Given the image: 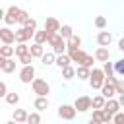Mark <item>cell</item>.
I'll return each instance as SVG.
<instances>
[{
  "instance_id": "obj_1",
  "label": "cell",
  "mask_w": 124,
  "mask_h": 124,
  "mask_svg": "<svg viewBox=\"0 0 124 124\" xmlns=\"http://www.w3.org/2000/svg\"><path fill=\"white\" fill-rule=\"evenodd\" d=\"M105 81H107V78H105V74H103V68H93V70H91V78H89L91 89H103Z\"/></svg>"
},
{
  "instance_id": "obj_2",
  "label": "cell",
  "mask_w": 124,
  "mask_h": 124,
  "mask_svg": "<svg viewBox=\"0 0 124 124\" xmlns=\"http://www.w3.org/2000/svg\"><path fill=\"white\" fill-rule=\"evenodd\" d=\"M31 87H33V93H37V97H46L50 93V85L45 79H41V78H35V81L31 83Z\"/></svg>"
},
{
  "instance_id": "obj_3",
  "label": "cell",
  "mask_w": 124,
  "mask_h": 124,
  "mask_svg": "<svg viewBox=\"0 0 124 124\" xmlns=\"http://www.w3.org/2000/svg\"><path fill=\"white\" fill-rule=\"evenodd\" d=\"M74 107H76V110H78V112H85V110L93 108V99H91V97H87V95H81V97H78V99H76Z\"/></svg>"
},
{
  "instance_id": "obj_4",
  "label": "cell",
  "mask_w": 124,
  "mask_h": 124,
  "mask_svg": "<svg viewBox=\"0 0 124 124\" xmlns=\"http://www.w3.org/2000/svg\"><path fill=\"white\" fill-rule=\"evenodd\" d=\"M76 107L74 105H60L58 107V116L62 118V120H74L76 118Z\"/></svg>"
},
{
  "instance_id": "obj_5",
  "label": "cell",
  "mask_w": 124,
  "mask_h": 124,
  "mask_svg": "<svg viewBox=\"0 0 124 124\" xmlns=\"http://www.w3.org/2000/svg\"><path fill=\"white\" fill-rule=\"evenodd\" d=\"M19 79L21 83H33L35 81V68L33 66H23L19 72Z\"/></svg>"
},
{
  "instance_id": "obj_6",
  "label": "cell",
  "mask_w": 124,
  "mask_h": 124,
  "mask_svg": "<svg viewBox=\"0 0 124 124\" xmlns=\"http://www.w3.org/2000/svg\"><path fill=\"white\" fill-rule=\"evenodd\" d=\"M0 41L4 45H10L12 46V43H16V31H12L10 27H2L0 29Z\"/></svg>"
},
{
  "instance_id": "obj_7",
  "label": "cell",
  "mask_w": 124,
  "mask_h": 124,
  "mask_svg": "<svg viewBox=\"0 0 124 124\" xmlns=\"http://www.w3.org/2000/svg\"><path fill=\"white\" fill-rule=\"evenodd\" d=\"M60 29H62V25H60V21L56 19V17H46V21H45V31L46 33H60Z\"/></svg>"
},
{
  "instance_id": "obj_8",
  "label": "cell",
  "mask_w": 124,
  "mask_h": 124,
  "mask_svg": "<svg viewBox=\"0 0 124 124\" xmlns=\"http://www.w3.org/2000/svg\"><path fill=\"white\" fill-rule=\"evenodd\" d=\"M0 68H2L4 74H12L16 70V60L14 58H2L0 56Z\"/></svg>"
},
{
  "instance_id": "obj_9",
  "label": "cell",
  "mask_w": 124,
  "mask_h": 124,
  "mask_svg": "<svg viewBox=\"0 0 124 124\" xmlns=\"http://www.w3.org/2000/svg\"><path fill=\"white\" fill-rule=\"evenodd\" d=\"M4 21H6L8 25L17 23V6H10V8L6 10V17H4Z\"/></svg>"
},
{
  "instance_id": "obj_10",
  "label": "cell",
  "mask_w": 124,
  "mask_h": 124,
  "mask_svg": "<svg viewBox=\"0 0 124 124\" xmlns=\"http://www.w3.org/2000/svg\"><path fill=\"white\" fill-rule=\"evenodd\" d=\"M97 43H99V46L107 48V46L112 43V35H110L108 31H101V33L97 35Z\"/></svg>"
},
{
  "instance_id": "obj_11",
  "label": "cell",
  "mask_w": 124,
  "mask_h": 124,
  "mask_svg": "<svg viewBox=\"0 0 124 124\" xmlns=\"http://www.w3.org/2000/svg\"><path fill=\"white\" fill-rule=\"evenodd\" d=\"M101 95H103L107 101H110V99H114V95H116V87H114L112 83H107V81H105V85H103V89H101Z\"/></svg>"
},
{
  "instance_id": "obj_12",
  "label": "cell",
  "mask_w": 124,
  "mask_h": 124,
  "mask_svg": "<svg viewBox=\"0 0 124 124\" xmlns=\"http://www.w3.org/2000/svg\"><path fill=\"white\" fill-rule=\"evenodd\" d=\"M27 118H29V112L25 108H16L14 110V122L17 124H27Z\"/></svg>"
},
{
  "instance_id": "obj_13",
  "label": "cell",
  "mask_w": 124,
  "mask_h": 124,
  "mask_svg": "<svg viewBox=\"0 0 124 124\" xmlns=\"http://www.w3.org/2000/svg\"><path fill=\"white\" fill-rule=\"evenodd\" d=\"M48 45H50L52 50H54V48H58V46H66V41H64L58 33H54V35L50 33V37H48Z\"/></svg>"
},
{
  "instance_id": "obj_14",
  "label": "cell",
  "mask_w": 124,
  "mask_h": 124,
  "mask_svg": "<svg viewBox=\"0 0 124 124\" xmlns=\"http://www.w3.org/2000/svg\"><path fill=\"white\" fill-rule=\"evenodd\" d=\"M66 46H68V52H70V50H79V46H81V37H79V35L70 37V39L66 41Z\"/></svg>"
},
{
  "instance_id": "obj_15",
  "label": "cell",
  "mask_w": 124,
  "mask_h": 124,
  "mask_svg": "<svg viewBox=\"0 0 124 124\" xmlns=\"http://www.w3.org/2000/svg\"><path fill=\"white\" fill-rule=\"evenodd\" d=\"M31 37H33V35H31L29 31H25L23 27L16 31V43H19V45H25V41H29Z\"/></svg>"
},
{
  "instance_id": "obj_16",
  "label": "cell",
  "mask_w": 124,
  "mask_h": 124,
  "mask_svg": "<svg viewBox=\"0 0 124 124\" xmlns=\"http://www.w3.org/2000/svg\"><path fill=\"white\" fill-rule=\"evenodd\" d=\"M103 110H108L110 114H118V112H120V103H118V99H110V101H107V105H105Z\"/></svg>"
},
{
  "instance_id": "obj_17",
  "label": "cell",
  "mask_w": 124,
  "mask_h": 124,
  "mask_svg": "<svg viewBox=\"0 0 124 124\" xmlns=\"http://www.w3.org/2000/svg\"><path fill=\"white\" fill-rule=\"evenodd\" d=\"M108 56H110V52H108V48H103V46H99L97 50H95V60H99V62H108Z\"/></svg>"
},
{
  "instance_id": "obj_18",
  "label": "cell",
  "mask_w": 124,
  "mask_h": 124,
  "mask_svg": "<svg viewBox=\"0 0 124 124\" xmlns=\"http://www.w3.org/2000/svg\"><path fill=\"white\" fill-rule=\"evenodd\" d=\"M29 52H31V56H33V58H43V56H45V48H43V45H37V43H33V45H31Z\"/></svg>"
},
{
  "instance_id": "obj_19",
  "label": "cell",
  "mask_w": 124,
  "mask_h": 124,
  "mask_svg": "<svg viewBox=\"0 0 124 124\" xmlns=\"http://www.w3.org/2000/svg\"><path fill=\"white\" fill-rule=\"evenodd\" d=\"M48 37H50V33H46V31L43 29V31H37L33 39H35L37 45H45V43H48Z\"/></svg>"
},
{
  "instance_id": "obj_20",
  "label": "cell",
  "mask_w": 124,
  "mask_h": 124,
  "mask_svg": "<svg viewBox=\"0 0 124 124\" xmlns=\"http://www.w3.org/2000/svg\"><path fill=\"white\" fill-rule=\"evenodd\" d=\"M105 105H107V99L103 95H95L93 97V110H103Z\"/></svg>"
},
{
  "instance_id": "obj_21",
  "label": "cell",
  "mask_w": 124,
  "mask_h": 124,
  "mask_svg": "<svg viewBox=\"0 0 124 124\" xmlns=\"http://www.w3.org/2000/svg\"><path fill=\"white\" fill-rule=\"evenodd\" d=\"M70 62H72V58H70L68 54H62V56H56V66H58L60 70H64V68H68V66H70Z\"/></svg>"
},
{
  "instance_id": "obj_22",
  "label": "cell",
  "mask_w": 124,
  "mask_h": 124,
  "mask_svg": "<svg viewBox=\"0 0 124 124\" xmlns=\"http://www.w3.org/2000/svg\"><path fill=\"white\" fill-rule=\"evenodd\" d=\"M76 76H78V79H89V78H91V70L85 68V66H78Z\"/></svg>"
},
{
  "instance_id": "obj_23",
  "label": "cell",
  "mask_w": 124,
  "mask_h": 124,
  "mask_svg": "<svg viewBox=\"0 0 124 124\" xmlns=\"http://www.w3.org/2000/svg\"><path fill=\"white\" fill-rule=\"evenodd\" d=\"M33 107L37 108V112L39 110H45V108H48V99L46 97H37L35 103H33Z\"/></svg>"
},
{
  "instance_id": "obj_24",
  "label": "cell",
  "mask_w": 124,
  "mask_h": 124,
  "mask_svg": "<svg viewBox=\"0 0 124 124\" xmlns=\"http://www.w3.org/2000/svg\"><path fill=\"white\" fill-rule=\"evenodd\" d=\"M14 54H16V48H14V46H10V45L0 46V56H2V58H12Z\"/></svg>"
},
{
  "instance_id": "obj_25",
  "label": "cell",
  "mask_w": 124,
  "mask_h": 124,
  "mask_svg": "<svg viewBox=\"0 0 124 124\" xmlns=\"http://www.w3.org/2000/svg\"><path fill=\"white\" fill-rule=\"evenodd\" d=\"M23 29H25V31H29V33H31V35L35 37V33H37V21H35L33 17H29V19L25 21V25H23Z\"/></svg>"
},
{
  "instance_id": "obj_26",
  "label": "cell",
  "mask_w": 124,
  "mask_h": 124,
  "mask_svg": "<svg viewBox=\"0 0 124 124\" xmlns=\"http://www.w3.org/2000/svg\"><path fill=\"white\" fill-rule=\"evenodd\" d=\"M41 62L45 66H52V64H56V54L54 52H45V56L41 58Z\"/></svg>"
},
{
  "instance_id": "obj_27",
  "label": "cell",
  "mask_w": 124,
  "mask_h": 124,
  "mask_svg": "<svg viewBox=\"0 0 124 124\" xmlns=\"http://www.w3.org/2000/svg\"><path fill=\"white\" fill-rule=\"evenodd\" d=\"M58 35H60L62 39H66V41H68V39H70V37H74L76 33L72 31V27H70V25H62V29H60V33H58Z\"/></svg>"
},
{
  "instance_id": "obj_28",
  "label": "cell",
  "mask_w": 124,
  "mask_h": 124,
  "mask_svg": "<svg viewBox=\"0 0 124 124\" xmlns=\"http://www.w3.org/2000/svg\"><path fill=\"white\" fill-rule=\"evenodd\" d=\"M29 48H31V46H27V45H17V46H16V56L21 58V56L29 54Z\"/></svg>"
},
{
  "instance_id": "obj_29",
  "label": "cell",
  "mask_w": 124,
  "mask_h": 124,
  "mask_svg": "<svg viewBox=\"0 0 124 124\" xmlns=\"http://www.w3.org/2000/svg\"><path fill=\"white\" fill-rule=\"evenodd\" d=\"M62 78H64V79H72V78H76V68H72V66L64 68V70H62Z\"/></svg>"
},
{
  "instance_id": "obj_30",
  "label": "cell",
  "mask_w": 124,
  "mask_h": 124,
  "mask_svg": "<svg viewBox=\"0 0 124 124\" xmlns=\"http://www.w3.org/2000/svg\"><path fill=\"white\" fill-rule=\"evenodd\" d=\"M6 103H8V105H17V103H19V95H17L16 91H14V93H8Z\"/></svg>"
},
{
  "instance_id": "obj_31",
  "label": "cell",
  "mask_w": 124,
  "mask_h": 124,
  "mask_svg": "<svg viewBox=\"0 0 124 124\" xmlns=\"http://www.w3.org/2000/svg\"><path fill=\"white\" fill-rule=\"evenodd\" d=\"M27 124H41V114L39 112H29Z\"/></svg>"
},
{
  "instance_id": "obj_32",
  "label": "cell",
  "mask_w": 124,
  "mask_h": 124,
  "mask_svg": "<svg viewBox=\"0 0 124 124\" xmlns=\"http://www.w3.org/2000/svg\"><path fill=\"white\" fill-rule=\"evenodd\" d=\"M114 72L118 76H124V58H120V60L114 62Z\"/></svg>"
},
{
  "instance_id": "obj_33",
  "label": "cell",
  "mask_w": 124,
  "mask_h": 124,
  "mask_svg": "<svg viewBox=\"0 0 124 124\" xmlns=\"http://www.w3.org/2000/svg\"><path fill=\"white\" fill-rule=\"evenodd\" d=\"M95 25H97L99 29H105V27H107V17H105V16H97V17H95Z\"/></svg>"
},
{
  "instance_id": "obj_34",
  "label": "cell",
  "mask_w": 124,
  "mask_h": 124,
  "mask_svg": "<svg viewBox=\"0 0 124 124\" xmlns=\"http://www.w3.org/2000/svg\"><path fill=\"white\" fill-rule=\"evenodd\" d=\"M19 62H21L23 66H33V64H31V62H33V56H31V52H29V54H25V56H21V58H19Z\"/></svg>"
},
{
  "instance_id": "obj_35",
  "label": "cell",
  "mask_w": 124,
  "mask_h": 124,
  "mask_svg": "<svg viewBox=\"0 0 124 124\" xmlns=\"http://www.w3.org/2000/svg\"><path fill=\"white\" fill-rule=\"evenodd\" d=\"M91 118L97 120V122H103V110H93V116Z\"/></svg>"
},
{
  "instance_id": "obj_36",
  "label": "cell",
  "mask_w": 124,
  "mask_h": 124,
  "mask_svg": "<svg viewBox=\"0 0 124 124\" xmlns=\"http://www.w3.org/2000/svg\"><path fill=\"white\" fill-rule=\"evenodd\" d=\"M114 87H116V93L118 95H124V81H116Z\"/></svg>"
},
{
  "instance_id": "obj_37",
  "label": "cell",
  "mask_w": 124,
  "mask_h": 124,
  "mask_svg": "<svg viewBox=\"0 0 124 124\" xmlns=\"http://www.w3.org/2000/svg\"><path fill=\"white\" fill-rule=\"evenodd\" d=\"M114 124H124V112H118V114H114V120H112Z\"/></svg>"
},
{
  "instance_id": "obj_38",
  "label": "cell",
  "mask_w": 124,
  "mask_h": 124,
  "mask_svg": "<svg viewBox=\"0 0 124 124\" xmlns=\"http://www.w3.org/2000/svg\"><path fill=\"white\" fill-rule=\"evenodd\" d=\"M0 95L2 97H8V87H6V81L0 83Z\"/></svg>"
},
{
  "instance_id": "obj_39",
  "label": "cell",
  "mask_w": 124,
  "mask_h": 124,
  "mask_svg": "<svg viewBox=\"0 0 124 124\" xmlns=\"http://www.w3.org/2000/svg\"><path fill=\"white\" fill-rule=\"evenodd\" d=\"M118 48H120V50H122V52H124V37H122V39H120V41H118Z\"/></svg>"
},
{
  "instance_id": "obj_40",
  "label": "cell",
  "mask_w": 124,
  "mask_h": 124,
  "mask_svg": "<svg viewBox=\"0 0 124 124\" xmlns=\"http://www.w3.org/2000/svg\"><path fill=\"white\" fill-rule=\"evenodd\" d=\"M118 103H120V107H124V95H120V97H118Z\"/></svg>"
},
{
  "instance_id": "obj_41",
  "label": "cell",
  "mask_w": 124,
  "mask_h": 124,
  "mask_svg": "<svg viewBox=\"0 0 124 124\" xmlns=\"http://www.w3.org/2000/svg\"><path fill=\"white\" fill-rule=\"evenodd\" d=\"M87 124H103V122H97V120H93V118H89V122Z\"/></svg>"
},
{
  "instance_id": "obj_42",
  "label": "cell",
  "mask_w": 124,
  "mask_h": 124,
  "mask_svg": "<svg viewBox=\"0 0 124 124\" xmlns=\"http://www.w3.org/2000/svg\"><path fill=\"white\" fill-rule=\"evenodd\" d=\"M6 124H17V122H14V120H10V122H6Z\"/></svg>"
},
{
  "instance_id": "obj_43",
  "label": "cell",
  "mask_w": 124,
  "mask_h": 124,
  "mask_svg": "<svg viewBox=\"0 0 124 124\" xmlns=\"http://www.w3.org/2000/svg\"><path fill=\"white\" fill-rule=\"evenodd\" d=\"M108 124H114V122H108Z\"/></svg>"
}]
</instances>
